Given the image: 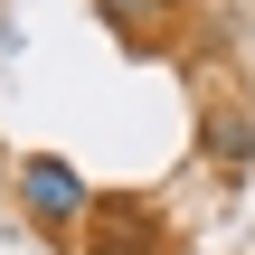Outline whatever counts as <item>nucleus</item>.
Segmentation results:
<instances>
[{
	"instance_id": "f257e3e1",
	"label": "nucleus",
	"mask_w": 255,
	"mask_h": 255,
	"mask_svg": "<svg viewBox=\"0 0 255 255\" xmlns=\"http://www.w3.org/2000/svg\"><path fill=\"white\" fill-rule=\"evenodd\" d=\"M9 189H19V208H28V227H76V218H95V189H85V170L76 161H57V151H28L19 170H9Z\"/></svg>"
},
{
	"instance_id": "f03ea898",
	"label": "nucleus",
	"mask_w": 255,
	"mask_h": 255,
	"mask_svg": "<svg viewBox=\"0 0 255 255\" xmlns=\"http://www.w3.org/2000/svg\"><path fill=\"white\" fill-rule=\"evenodd\" d=\"M95 255H151V218H132V208H104Z\"/></svg>"
},
{
	"instance_id": "7ed1b4c3",
	"label": "nucleus",
	"mask_w": 255,
	"mask_h": 255,
	"mask_svg": "<svg viewBox=\"0 0 255 255\" xmlns=\"http://www.w3.org/2000/svg\"><path fill=\"white\" fill-rule=\"evenodd\" d=\"M208 151H218V161H246V151H255L246 114H218V132H208Z\"/></svg>"
},
{
	"instance_id": "20e7f679",
	"label": "nucleus",
	"mask_w": 255,
	"mask_h": 255,
	"mask_svg": "<svg viewBox=\"0 0 255 255\" xmlns=\"http://www.w3.org/2000/svg\"><path fill=\"white\" fill-rule=\"evenodd\" d=\"M104 19H151V9H170V0H95Z\"/></svg>"
},
{
	"instance_id": "39448f33",
	"label": "nucleus",
	"mask_w": 255,
	"mask_h": 255,
	"mask_svg": "<svg viewBox=\"0 0 255 255\" xmlns=\"http://www.w3.org/2000/svg\"><path fill=\"white\" fill-rule=\"evenodd\" d=\"M0 189H9V170H0Z\"/></svg>"
}]
</instances>
